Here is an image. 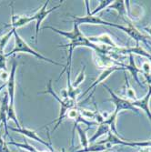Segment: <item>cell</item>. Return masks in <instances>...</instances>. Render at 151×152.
I'll use <instances>...</instances> for the list:
<instances>
[{"mask_svg":"<svg viewBox=\"0 0 151 152\" xmlns=\"http://www.w3.org/2000/svg\"><path fill=\"white\" fill-rule=\"evenodd\" d=\"M85 69H86V66H83V69H82V71L79 73V75L77 77V78L75 79V81L72 83V87L74 88H77L82 82H83V80L85 79Z\"/></svg>","mask_w":151,"mask_h":152,"instance_id":"603a6c76","label":"cell"},{"mask_svg":"<svg viewBox=\"0 0 151 152\" xmlns=\"http://www.w3.org/2000/svg\"><path fill=\"white\" fill-rule=\"evenodd\" d=\"M43 29H50L54 32H56L63 37H65L66 39H68L69 43L67 45H64V46H67V47H71L73 48H76L77 47H87L91 49H93L95 52H99V53H103V52H109L112 48H102L97 44L91 43L88 40V37H86L82 32L79 30V26L77 24H74V27L72 31H63L60 29H58L56 27L53 26H44Z\"/></svg>","mask_w":151,"mask_h":152,"instance_id":"6da1fadb","label":"cell"},{"mask_svg":"<svg viewBox=\"0 0 151 152\" xmlns=\"http://www.w3.org/2000/svg\"><path fill=\"white\" fill-rule=\"evenodd\" d=\"M106 142H109V144H124V145H128V146H139V147H147V146H151V141L148 142H134V143H130V142H126V141H122L111 134H109L108 139L106 140Z\"/></svg>","mask_w":151,"mask_h":152,"instance_id":"e0dca14e","label":"cell"},{"mask_svg":"<svg viewBox=\"0 0 151 152\" xmlns=\"http://www.w3.org/2000/svg\"><path fill=\"white\" fill-rule=\"evenodd\" d=\"M88 38L91 43H94V44L101 43V44H105L107 47H109L111 48H117V45L113 42L112 38H110V37H108L107 35H105V34L98 36V37H88Z\"/></svg>","mask_w":151,"mask_h":152,"instance_id":"5bb4252c","label":"cell"},{"mask_svg":"<svg viewBox=\"0 0 151 152\" xmlns=\"http://www.w3.org/2000/svg\"><path fill=\"white\" fill-rule=\"evenodd\" d=\"M39 93L40 94H51L60 104V114H59V117L58 118V123H57L56 128H55V129H57L59 126V124L62 121V119L66 117L67 112L69 111L71 108L77 107V101L76 100H73V99H71L69 98L60 99V96H58L56 93L54 92V89L52 88V80L51 79L48 81L47 89L45 91H43V92H39Z\"/></svg>","mask_w":151,"mask_h":152,"instance_id":"5b68a950","label":"cell"},{"mask_svg":"<svg viewBox=\"0 0 151 152\" xmlns=\"http://www.w3.org/2000/svg\"><path fill=\"white\" fill-rule=\"evenodd\" d=\"M125 87H124V95L126 96H128V99H129L131 101H135L136 100V94L134 92V90L132 89L131 86L129 85V82H128V76L125 74Z\"/></svg>","mask_w":151,"mask_h":152,"instance_id":"d6986e66","label":"cell"},{"mask_svg":"<svg viewBox=\"0 0 151 152\" xmlns=\"http://www.w3.org/2000/svg\"><path fill=\"white\" fill-rule=\"evenodd\" d=\"M85 5L87 7V15L85 17H75L73 16V23L77 24L78 26L82 24H91V25H104V26H113L116 27L117 29H120L122 31L126 30V26H120L118 24H114V23H110L105 21L103 19H101L99 17H96L91 15V12L89 10V3L88 1H85Z\"/></svg>","mask_w":151,"mask_h":152,"instance_id":"8992f818","label":"cell"},{"mask_svg":"<svg viewBox=\"0 0 151 152\" xmlns=\"http://www.w3.org/2000/svg\"><path fill=\"white\" fill-rule=\"evenodd\" d=\"M103 86L107 89L109 94H110V99H109V101H112L116 106V109H115L114 113H112V115L105 121L108 124L109 126H110V129L113 130L115 133H117L115 125H116V120H117V117L118 112H120L121 110H131V111H135L136 113H139V109L132 105V102L130 100L123 99V98H121V96H118L117 94H115L114 91H112V89L110 88H108L107 85L103 84Z\"/></svg>","mask_w":151,"mask_h":152,"instance_id":"7a4b0ae2","label":"cell"},{"mask_svg":"<svg viewBox=\"0 0 151 152\" xmlns=\"http://www.w3.org/2000/svg\"><path fill=\"white\" fill-rule=\"evenodd\" d=\"M17 62L14 60L12 64V67L10 70V74L7 78V94L9 96V108H8V115L7 118L15 121L18 128H20V124L18 120V117L15 111V92H16V70H17Z\"/></svg>","mask_w":151,"mask_h":152,"instance_id":"277c9868","label":"cell"},{"mask_svg":"<svg viewBox=\"0 0 151 152\" xmlns=\"http://www.w3.org/2000/svg\"><path fill=\"white\" fill-rule=\"evenodd\" d=\"M8 108H9V96L7 92L5 93L4 98L2 99L1 106H0V122L4 124V127L6 129V132L7 134V122L8 120L7 115H8Z\"/></svg>","mask_w":151,"mask_h":152,"instance_id":"4fadbf2b","label":"cell"},{"mask_svg":"<svg viewBox=\"0 0 151 152\" xmlns=\"http://www.w3.org/2000/svg\"><path fill=\"white\" fill-rule=\"evenodd\" d=\"M125 22L128 23V26H126V30L125 32L132 38L134 39L136 43H139V42H143L144 44L146 45H149L148 41H147V37L141 34L138 29L136 28V27L132 25V23L128 20H126Z\"/></svg>","mask_w":151,"mask_h":152,"instance_id":"7c38bea8","label":"cell"},{"mask_svg":"<svg viewBox=\"0 0 151 152\" xmlns=\"http://www.w3.org/2000/svg\"><path fill=\"white\" fill-rule=\"evenodd\" d=\"M150 74H151V72H150Z\"/></svg>","mask_w":151,"mask_h":152,"instance_id":"4dcf8cb0","label":"cell"},{"mask_svg":"<svg viewBox=\"0 0 151 152\" xmlns=\"http://www.w3.org/2000/svg\"><path fill=\"white\" fill-rule=\"evenodd\" d=\"M151 96V83H149L148 85V91L147 93V95L144 96L142 99H136L135 101H131L132 105L136 107V108H141L143 111L147 114V116L148 117V118L151 120V111L149 108V99Z\"/></svg>","mask_w":151,"mask_h":152,"instance_id":"8fae6325","label":"cell"},{"mask_svg":"<svg viewBox=\"0 0 151 152\" xmlns=\"http://www.w3.org/2000/svg\"><path fill=\"white\" fill-rule=\"evenodd\" d=\"M112 51H114V53H117V54H136L139 56H142L146 58H147L150 62H151V54L147 52L142 47H140L139 45V43H136V46L134 48H112Z\"/></svg>","mask_w":151,"mask_h":152,"instance_id":"30bf717a","label":"cell"},{"mask_svg":"<svg viewBox=\"0 0 151 152\" xmlns=\"http://www.w3.org/2000/svg\"><path fill=\"white\" fill-rule=\"evenodd\" d=\"M107 8L112 9V10H116L119 15V17L123 20L124 21L128 20V18H127V17H128L127 9L125 7V1H123V0H117V1H114Z\"/></svg>","mask_w":151,"mask_h":152,"instance_id":"2e32d148","label":"cell"},{"mask_svg":"<svg viewBox=\"0 0 151 152\" xmlns=\"http://www.w3.org/2000/svg\"><path fill=\"white\" fill-rule=\"evenodd\" d=\"M128 56H129V64H128V65H125V69H128V70L130 72V74L132 75L134 80L136 82V84H138L139 87H142L141 83H140V80H139V76H138V74H139V72H142V70L139 69V68L136 67V63H135V61H134L133 55H132V54H129Z\"/></svg>","mask_w":151,"mask_h":152,"instance_id":"9a60e30c","label":"cell"},{"mask_svg":"<svg viewBox=\"0 0 151 152\" xmlns=\"http://www.w3.org/2000/svg\"><path fill=\"white\" fill-rule=\"evenodd\" d=\"M142 152H149V149H146V150H143Z\"/></svg>","mask_w":151,"mask_h":152,"instance_id":"f546056e","label":"cell"},{"mask_svg":"<svg viewBox=\"0 0 151 152\" xmlns=\"http://www.w3.org/2000/svg\"><path fill=\"white\" fill-rule=\"evenodd\" d=\"M114 1H112V0H103V1H99V5L97 7V8H96L95 10H93L91 12V15L95 16L96 14L100 12L101 10L105 9V8H107L109 6H110Z\"/></svg>","mask_w":151,"mask_h":152,"instance_id":"44dd1931","label":"cell"},{"mask_svg":"<svg viewBox=\"0 0 151 152\" xmlns=\"http://www.w3.org/2000/svg\"><path fill=\"white\" fill-rule=\"evenodd\" d=\"M14 37H15V48H14L9 53L6 54V57H9L11 55H14L16 53H26V54H29V55H32V56L36 57V58H38L39 60H43V61H46V62H48L50 64H53V65H57V66H65V65L61 64V63H58L56 61H54L50 58H46L43 55H41L40 53L36 52L34 48H32L30 46H28L26 41L18 35L17 29H14Z\"/></svg>","mask_w":151,"mask_h":152,"instance_id":"3957f363","label":"cell"},{"mask_svg":"<svg viewBox=\"0 0 151 152\" xmlns=\"http://www.w3.org/2000/svg\"><path fill=\"white\" fill-rule=\"evenodd\" d=\"M10 7L12 9V16H11V23L9 25H6V26H11L12 29H18L19 27H22L27 24H29L32 21H35L34 17H28V16H20L16 15L15 10L13 7V2L10 3Z\"/></svg>","mask_w":151,"mask_h":152,"instance_id":"ba28073f","label":"cell"},{"mask_svg":"<svg viewBox=\"0 0 151 152\" xmlns=\"http://www.w3.org/2000/svg\"><path fill=\"white\" fill-rule=\"evenodd\" d=\"M48 3H49V0H47V2H45L44 5L41 7L39 8V10L33 16L34 19L36 21V37H35L36 42H37V38H38V34H39V30H40V25H41V23H42L45 20V18H47V16L49 15V14H51L53 11H55V10H57L58 8H59L61 7V5H62V3H61V4H59V5L56 6V7H54L51 9H47Z\"/></svg>","mask_w":151,"mask_h":152,"instance_id":"52a82bcc","label":"cell"},{"mask_svg":"<svg viewBox=\"0 0 151 152\" xmlns=\"http://www.w3.org/2000/svg\"><path fill=\"white\" fill-rule=\"evenodd\" d=\"M0 152H9V150L7 149L6 144L4 143L1 137H0Z\"/></svg>","mask_w":151,"mask_h":152,"instance_id":"4316f807","label":"cell"},{"mask_svg":"<svg viewBox=\"0 0 151 152\" xmlns=\"http://www.w3.org/2000/svg\"><path fill=\"white\" fill-rule=\"evenodd\" d=\"M11 144H14V145L18 146V147H22V148H24L28 149V150H29V151H31V152H38V151H36V149H34V148H33V147L29 146L27 143H26V144H18V143H13V142H12Z\"/></svg>","mask_w":151,"mask_h":152,"instance_id":"d4e9b609","label":"cell"},{"mask_svg":"<svg viewBox=\"0 0 151 152\" xmlns=\"http://www.w3.org/2000/svg\"><path fill=\"white\" fill-rule=\"evenodd\" d=\"M109 130H110V126H109L107 123H106V122L104 121L103 123L99 124V128H98V131H97V134H96V135L92 137V139H91V141L96 140L98 137H100V136L103 135V134L107 133Z\"/></svg>","mask_w":151,"mask_h":152,"instance_id":"ffe728a7","label":"cell"},{"mask_svg":"<svg viewBox=\"0 0 151 152\" xmlns=\"http://www.w3.org/2000/svg\"><path fill=\"white\" fill-rule=\"evenodd\" d=\"M150 36H151V27H145V28H144Z\"/></svg>","mask_w":151,"mask_h":152,"instance_id":"83f0119b","label":"cell"},{"mask_svg":"<svg viewBox=\"0 0 151 152\" xmlns=\"http://www.w3.org/2000/svg\"><path fill=\"white\" fill-rule=\"evenodd\" d=\"M142 72H143L144 74H146V75H149V74H150V72H151V67H150V66L148 65L147 62H145V63L143 64Z\"/></svg>","mask_w":151,"mask_h":152,"instance_id":"484cf974","label":"cell"},{"mask_svg":"<svg viewBox=\"0 0 151 152\" xmlns=\"http://www.w3.org/2000/svg\"><path fill=\"white\" fill-rule=\"evenodd\" d=\"M117 70H125V67H124V66H110V67H107V68H105V69L103 70V72H102V73L100 74V76L98 77V78H97V79H96V80L94 81L93 84L88 88V89L83 93V95H82V96H85L87 93H88L89 91L93 90L94 88H96L98 84H100V83H102L104 80H106L109 76L112 75L113 72L117 71Z\"/></svg>","mask_w":151,"mask_h":152,"instance_id":"9c48e42d","label":"cell"},{"mask_svg":"<svg viewBox=\"0 0 151 152\" xmlns=\"http://www.w3.org/2000/svg\"><path fill=\"white\" fill-rule=\"evenodd\" d=\"M12 35H14V29H11L8 33H7L6 35L0 37V52H4V48L9 41Z\"/></svg>","mask_w":151,"mask_h":152,"instance_id":"7402d4cb","label":"cell"},{"mask_svg":"<svg viewBox=\"0 0 151 152\" xmlns=\"http://www.w3.org/2000/svg\"><path fill=\"white\" fill-rule=\"evenodd\" d=\"M11 130L13 131H16V132H18V133H21V134H24L26 136H27L28 137H30V139H33L34 140H36V141H39L41 143H43L45 145H47L46 142H44L42 140L40 139V137H38L36 134L35 131H32L30 129H22V128H19V129H14V128H10Z\"/></svg>","mask_w":151,"mask_h":152,"instance_id":"ac0fdd59","label":"cell"},{"mask_svg":"<svg viewBox=\"0 0 151 152\" xmlns=\"http://www.w3.org/2000/svg\"><path fill=\"white\" fill-rule=\"evenodd\" d=\"M6 87H7V83H5V84H3V85L0 86V92H1V91H2Z\"/></svg>","mask_w":151,"mask_h":152,"instance_id":"f1b7e54d","label":"cell"},{"mask_svg":"<svg viewBox=\"0 0 151 152\" xmlns=\"http://www.w3.org/2000/svg\"><path fill=\"white\" fill-rule=\"evenodd\" d=\"M7 72V57L4 52H0V70Z\"/></svg>","mask_w":151,"mask_h":152,"instance_id":"cb8c5ba5","label":"cell"}]
</instances>
